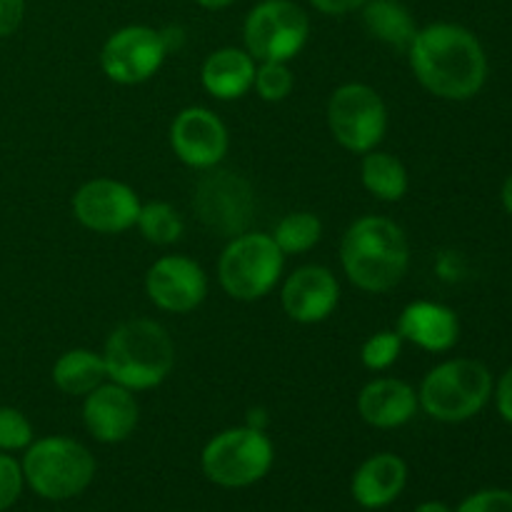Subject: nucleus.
<instances>
[{"label": "nucleus", "mask_w": 512, "mask_h": 512, "mask_svg": "<svg viewBox=\"0 0 512 512\" xmlns=\"http://www.w3.org/2000/svg\"><path fill=\"white\" fill-rule=\"evenodd\" d=\"M415 80L440 100L475 98L488 80V55L473 30L458 23H430L418 28L408 48Z\"/></svg>", "instance_id": "1"}, {"label": "nucleus", "mask_w": 512, "mask_h": 512, "mask_svg": "<svg viewBox=\"0 0 512 512\" xmlns=\"http://www.w3.org/2000/svg\"><path fill=\"white\" fill-rule=\"evenodd\" d=\"M340 265L345 278L363 293H390L408 275V235L395 220L383 215H363L343 233Z\"/></svg>", "instance_id": "2"}, {"label": "nucleus", "mask_w": 512, "mask_h": 512, "mask_svg": "<svg viewBox=\"0 0 512 512\" xmlns=\"http://www.w3.org/2000/svg\"><path fill=\"white\" fill-rule=\"evenodd\" d=\"M105 373L133 393L153 390L168 380L175 368V343L168 330L150 318L120 323L103 348Z\"/></svg>", "instance_id": "3"}, {"label": "nucleus", "mask_w": 512, "mask_h": 512, "mask_svg": "<svg viewBox=\"0 0 512 512\" xmlns=\"http://www.w3.org/2000/svg\"><path fill=\"white\" fill-rule=\"evenodd\" d=\"M493 388L488 365L473 358H450L428 370L418 388V405L428 418L458 425L483 413Z\"/></svg>", "instance_id": "4"}, {"label": "nucleus", "mask_w": 512, "mask_h": 512, "mask_svg": "<svg viewBox=\"0 0 512 512\" xmlns=\"http://www.w3.org/2000/svg\"><path fill=\"white\" fill-rule=\"evenodd\" d=\"M25 488L50 503H63L83 495L95 480V455L83 443L65 435L35 438L23 450Z\"/></svg>", "instance_id": "5"}, {"label": "nucleus", "mask_w": 512, "mask_h": 512, "mask_svg": "<svg viewBox=\"0 0 512 512\" xmlns=\"http://www.w3.org/2000/svg\"><path fill=\"white\" fill-rule=\"evenodd\" d=\"M273 463V440L253 425H238L213 435L200 453L203 475L223 490L253 488L270 473Z\"/></svg>", "instance_id": "6"}, {"label": "nucleus", "mask_w": 512, "mask_h": 512, "mask_svg": "<svg viewBox=\"0 0 512 512\" xmlns=\"http://www.w3.org/2000/svg\"><path fill=\"white\" fill-rule=\"evenodd\" d=\"M285 255L270 233H245L230 238L218 258V283L233 300L255 303L275 290L283 278Z\"/></svg>", "instance_id": "7"}, {"label": "nucleus", "mask_w": 512, "mask_h": 512, "mask_svg": "<svg viewBox=\"0 0 512 512\" xmlns=\"http://www.w3.org/2000/svg\"><path fill=\"white\" fill-rule=\"evenodd\" d=\"M310 38V18L295 0H260L243 23L245 50L255 63H290Z\"/></svg>", "instance_id": "8"}, {"label": "nucleus", "mask_w": 512, "mask_h": 512, "mask_svg": "<svg viewBox=\"0 0 512 512\" xmlns=\"http://www.w3.org/2000/svg\"><path fill=\"white\" fill-rule=\"evenodd\" d=\"M330 135L348 153L365 155L383 143L388 133V105L375 88L365 83H345L328 98Z\"/></svg>", "instance_id": "9"}, {"label": "nucleus", "mask_w": 512, "mask_h": 512, "mask_svg": "<svg viewBox=\"0 0 512 512\" xmlns=\"http://www.w3.org/2000/svg\"><path fill=\"white\" fill-rule=\"evenodd\" d=\"M193 208L205 228L223 238H235L245 233L253 220L255 193L238 173L213 170L195 185Z\"/></svg>", "instance_id": "10"}, {"label": "nucleus", "mask_w": 512, "mask_h": 512, "mask_svg": "<svg viewBox=\"0 0 512 512\" xmlns=\"http://www.w3.org/2000/svg\"><path fill=\"white\" fill-rule=\"evenodd\" d=\"M168 45L160 30L150 25H125L100 48V68L118 85H140L153 78L168 58Z\"/></svg>", "instance_id": "11"}, {"label": "nucleus", "mask_w": 512, "mask_h": 512, "mask_svg": "<svg viewBox=\"0 0 512 512\" xmlns=\"http://www.w3.org/2000/svg\"><path fill=\"white\" fill-rule=\"evenodd\" d=\"M140 198L128 183L113 178H93L73 195V215L83 228L100 235H118L135 228Z\"/></svg>", "instance_id": "12"}, {"label": "nucleus", "mask_w": 512, "mask_h": 512, "mask_svg": "<svg viewBox=\"0 0 512 512\" xmlns=\"http://www.w3.org/2000/svg\"><path fill=\"white\" fill-rule=\"evenodd\" d=\"M170 148L175 158L193 170H213L223 163L230 135L223 120L203 105L180 110L170 123Z\"/></svg>", "instance_id": "13"}, {"label": "nucleus", "mask_w": 512, "mask_h": 512, "mask_svg": "<svg viewBox=\"0 0 512 512\" xmlns=\"http://www.w3.org/2000/svg\"><path fill=\"white\" fill-rule=\"evenodd\" d=\"M145 293L163 313H193L208 295V275L188 255H163L145 273Z\"/></svg>", "instance_id": "14"}, {"label": "nucleus", "mask_w": 512, "mask_h": 512, "mask_svg": "<svg viewBox=\"0 0 512 512\" xmlns=\"http://www.w3.org/2000/svg\"><path fill=\"white\" fill-rule=\"evenodd\" d=\"M340 303V283L323 265H303L285 278L280 305L293 323L315 325L328 320Z\"/></svg>", "instance_id": "15"}, {"label": "nucleus", "mask_w": 512, "mask_h": 512, "mask_svg": "<svg viewBox=\"0 0 512 512\" xmlns=\"http://www.w3.org/2000/svg\"><path fill=\"white\" fill-rule=\"evenodd\" d=\"M140 423V405L133 390L105 380L83 398V425L103 445L125 443Z\"/></svg>", "instance_id": "16"}, {"label": "nucleus", "mask_w": 512, "mask_h": 512, "mask_svg": "<svg viewBox=\"0 0 512 512\" xmlns=\"http://www.w3.org/2000/svg\"><path fill=\"white\" fill-rule=\"evenodd\" d=\"M398 335L425 353H448L460 340V318L453 308L433 300H415L398 318Z\"/></svg>", "instance_id": "17"}, {"label": "nucleus", "mask_w": 512, "mask_h": 512, "mask_svg": "<svg viewBox=\"0 0 512 512\" xmlns=\"http://www.w3.org/2000/svg\"><path fill=\"white\" fill-rule=\"evenodd\" d=\"M358 415L375 430L408 425L420 410L418 390L400 378H375L358 393Z\"/></svg>", "instance_id": "18"}, {"label": "nucleus", "mask_w": 512, "mask_h": 512, "mask_svg": "<svg viewBox=\"0 0 512 512\" xmlns=\"http://www.w3.org/2000/svg\"><path fill=\"white\" fill-rule=\"evenodd\" d=\"M408 463L395 453H375L358 465L350 495L363 510H385L408 488Z\"/></svg>", "instance_id": "19"}, {"label": "nucleus", "mask_w": 512, "mask_h": 512, "mask_svg": "<svg viewBox=\"0 0 512 512\" xmlns=\"http://www.w3.org/2000/svg\"><path fill=\"white\" fill-rule=\"evenodd\" d=\"M255 63L253 55L245 48H218L205 58L200 68V83L205 93L215 100H238L253 90L255 83Z\"/></svg>", "instance_id": "20"}, {"label": "nucleus", "mask_w": 512, "mask_h": 512, "mask_svg": "<svg viewBox=\"0 0 512 512\" xmlns=\"http://www.w3.org/2000/svg\"><path fill=\"white\" fill-rule=\"evenodd\" d=\"M360 18H363V28L368 30L370 38L380 40L400 53H408L410 43L418 33L413 13L400 0H368L360 8Z\"/></svg>", "instance_id": "21"}, {"label": "nucleus", "mask_w": 512, "mask_h": 512, "mask_svg": "<svg viewBox=\"0 0 512 512\" xmlns=\"http://www.w3.org/2000/svg\"><path fill=\"white\" fill-rule=\"evenodd\" d=\"M108 380L103 353L88 348L65 350L53 365V385L70 398H85Z\"/></svg>", "instance_id": "22"}, {"label": "nucleus", "mask_w": 512, "mask_h": 512, "mask_svg": "<svg viewBox=\"0 0 512 512\" xmlns=\"http://www.w3.org/2000/svg\"><path fill=\"white\" fill-rule=\"evenodd\" d=\"M360 180H363V188L370 195H375L378 200H385V203H398V200H403L408 195L410 188L405 165L395 155L378 148L363 155Z\"/></svg>", "instance_id": "23"}, {"label": "nucleus", "mask_w": 512, "mask_h": 512, "mask_svg": "<svg viewBox=\"0 0 512 512\" xmlns=\"http://www.w3.org/2000/svg\"><path fill=\"white\" fill-rule=\"evenodd\" d=\"M275 245L283 250V255H303L308 250H313L315 245L323 238V223L315 213L308 210H298V213H290L275 225L273 233Z\"/></svg>", "instance_id": "24"}, {"label": "nucleus", "mask_w": 512, "mask_h": 512, "mask_svg": "<svg viewBox=\"0 0 512 512\" xmlns=\"http://www.w3.org/2000/svg\"><path fill=\"white\" fill-rule=\"evenodd\" d=\"M135 228L140 230V235H143L148 243L173 245L178 243L180 235H183L185 223L173 205L163 203V200H155V203L140 205V215Z\"/></svg>", "instance_id": "25"}, {"label": "nucleus", "mask_w": 512, "mask_h": 512, "mask_svg": "<svg viewBox=\"0 0 512 512\" xmlns=\"http://www.w3.org/2000/svg\"><path fill=\"white\" fill-rule=\"evenodd\" d=\"M403 345L405 340L400 338L398 330H378L360 348V363L370 373H383V370L393 368L398 363L400 353H403Z\"/></svg>", "instance_id": "26"}, {"label": "nucleus", "mask_w": 512, "mask_h": 512, "mask_svg": "<svg viewBox=\"0 0 512 512\" xmlns=\"http://www.w3.org/2000/svg\"><path fill=\"white\" fill-rule=\"evenodd\" d=\"M253 88L265 103H283L295 88V75L290 70V63H258Z\"/></svg>", "instance_id": "27"}, {"label": "nucleus", "mask_w": 512, "mask_h": 512, "mask_svg": "<svg viewBox=\"0 0 512 512\" xmlns=\"http://www.w3.org/2000/svg\"><path fill=\"white\" fill-rule=\"evenodd\" d=\"M35 440L28 415L10 405H0V453H23Z\"/></svg>", "instance_id": "28"}, {"label": "nucleus", "mask_w": 512, "mask_h": 512, "mask_svg": "<svg viewBox=\"0 0 512 512\" xmlns=\"http://www.w3.org/2000/svg\"><path fill=\"white\" fill-rule=\"evenodd\" d=\"M25 490L23 465L10 453H0V512L10 510Z\"/></svg>", "instance_id": "29"}, {"label": "nucleus", "mask_w": 512, "mask_h": 512, "mask_svg": "<svg viewBox=\"0 0 512 512\" xmlns=\"http://www.w3.org/2000/svg\"><path fill=\"white\" fill-rule=\"evenodd\" d=\"M453 512H512V490L483 488L470 493Z\"/></svg>", "instance_id": "30"}, {"label": "nucleus", "mask_w": 512, "mask_h": 512, "mask_svg": "<svg viewBox=\"0 0 512 512\" xmlns=\"http://www.w3.org/2000/svg\"><path fill=\"white\" fill-rule=\"evenodd\" d=\"M25 0H0V38H10L25 20Z\"/></svg>", "instance_id": "31"}, {"label": "nucleus", "mask_w": 512, "mask_h": 512, "mask_svg": "<svg viewBox=\"0 0 512 512\" xmlns=\"http://www.w3.org/2000/svg\"><path fill=\"white\" fill-rule=\"evenodd\" d=\"M495 408H498V415L505 420V423L512 425V365L500 375V380L493 388Z\"/></svg>", "instance_id": "32"}, {"label": "nucleus", "mask_w": 512, "mask_h": 512, "mask_svg": "<svg viewBox=\"0 0 512 512\" xmlns=\"http://www.w3.org/2000/svg\"><path fill=\"white\" fill-rule=\"evenodd\" d=\"M308 3L323 15H348L363 8L368 0H308Z\"/></svg>", "instance_id": "33"}, {"label": "nucleus", "mask_w": 512, "mask_h": 512, "mask_svg": "<svg viewBox=\"0 0 512 512\" xmlns=\"http://www.w3.org/2000/svg\"><path fill=\"white\" fill-rule=\"evenodd\" d=\"M413 512H453V508L448 503H443V500H425Z\"/></svg>", "instance_id": "34"}, {"label": "nucleus", "mask_w": 512, "mask_h": 512, "mask_svg": "<svg viewBox=\"0 0 512 512\" xmlns=\"http://www.w3.org/2000/svg\"><path fill=\"white\" fill-rule=\"evenodd\" d=\"M500 200H503V208L505 213L512 215V173L505 178L503 183V193H500Z\"/></svg>", "instance_id": "35"}, {"label": "nucleus", "mask_w": 512, "mask_h": 512, "mask_svg": "<svg viewBox=\"0 0 512 512\" xmlns=\"http://www.w3.org/2000/svg\"><path fill=\"white\" fill-rule=\"evenodd\" d=\"M233 3L235 0H195V5H200L203 10H225Z\"/></svg>", "instance_id": "36"}]
</instances>
